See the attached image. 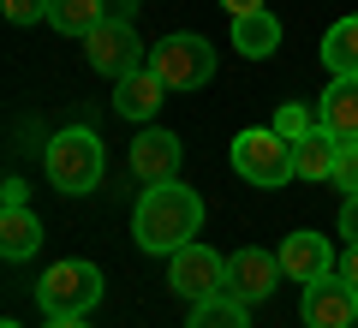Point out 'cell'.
<instances>
[{"label":"cell","instance_id":"3957f363","mask_svg":"<svg viewBox=\"0 0 358 328\" xmlns=\"http://www.w3.org/2000/svg\"><path fill=\"white\" fill-rule=\"evenodd\" d=\"M233 173L251 179V185H263V191H281L287 179H299V167H293V138H281L275 126L239 131V138H233Z\"/></svg>","mask_w":358,"mask_h":328},{"label":"cell","instance_id":"4fadbf2b","mask_svg":"<svg viewBox=\"0 0 358 328\" xmlns=\"http://www.w3.org/2000/svg\"><path fill=\"white\" fill-rule=\"evenodd\" d=\"M317 126L334 131L341 143H358V78H329L317 101Z\"/></svg>","mask_w":358,"mask_h":328},{"label":"cell","instance_id":"277c9868","mask_svg":"<svg viewBox=\"0 0 358 328\" xmlns=\"http://www.w3.org/2000/svg\"><path fill=\"white\" fill-rule=\"evenodd\" d=\"M36 304L48 316H90L96 304H102V269L84 263V257L54 263L48 275H42V287H36Z\"/></svg>","mask_w":358,"mask_h":328},{"label":"cell","instance_id":"4316f807","mask_svg":"<svg viewBox=\"0 0 358 328\" xmlns=\"http://www.w3.org/2000/svg\"><path fill=\"white\" fill-rule=\"evenodd\" d=\"M108 18H138V0H108Z\"/></svg>","mask_w":358,"mask_h":328},{"label":"cell","instance_id":"cb8c5ba5","mask_svg":"<svg viewBox=\"0 0 358 328\" xmlns=\"http://www.w3.org/2000/svg\"><path fill=\"white\" fill-rule=\"evenodd\" d=\"M334 275H346L358 287V245H346V251H341V269H334Z\"/></svg>","mask_w":358,"mask_h":328},{"label":"cell","instance_id":"ffe728a7","mask_svg":"<svg viewBox=\"0 0 358 328\" xmlns=\"http://www.w3.org/2000/svg\"><path fill=\"white\" fill-rule=\"evenodd\" d=\"M317 126V114H310V108H281V114H275V131H281V138H305V131Z\"/></svg>","mask_w":358,"mask_h":328},{"label":"cell","instance_id":"603a6c76","mask_svg":"<svg viewBox=\"0 0 358 328\" xmlns=\"http://www.w3.org/2000/svg\"><path fill=\"white\" fill-rule=\"evenodd\" d=\"M341 239H346V245H358V191L341 203Z\"/></svg>","mask_w":358,"mask_h":328},{"label":"cell","instance_id":"83f0119b","mask_svg":"<svg viewBox=\"0 0 358 328\" xmlns=\"http://www.w3.org/2000/svg\"><path fill=\"white\" fill-rule=\"evenodd\" d=\"M48 328H90L84 316H48Z\"/></svg>","mask_w":358,"mask_h":328},{"label":"cell","instance_id":"7c38bea8","mask_svg":"<svg viewBox=\"0 0 358 328\" xmlns=\"http://www.w3.org/2000/svg\"><path fill=\"white\" fill-rule=\"evenodd\" d=\"M162 101H167V84L155 66H131L126 78H114V114L120 120H155Z\"/></svg>","mask_w":358,"mask_h":328},{"label":"cell","instance_id":"5bb4252c","mask_svg":"<svg viewBox=\"0 0 358 328\" xmlns=\"http://www.w3.org/2000/svg\"><path fill=\"white\" fill-rule=\"evenodd\" d=\"M36 245H42V221H36V209H30V203H18V209L0 215V257H6V263L36 257Z\"/></svg>","mask_w":358,"mask_h":328},{"label":"cell","instance_id":"52a82bcc","mask_svg":"<svg viewBox=\"0 0 358 328\" xmlns=\"http://www.w3.org/2000/svg\"><path fill=\"white\" fill-rule=\"evenodd\" d=\"M84 60L102 78H126L138 60V18H102V24L84 36Z\"/></svg>","mask_w":358,"mask_h":328},{"label":"cell","instance_id":"ba28073f","mask_svg":"<svg viewBox=\"0 0 358 328\" xmlns=\"http://www.w3.org/2000/svg\"><path fill=\"white\" fill-rule=\"evenodd\" d=\"M299 316H305V328H352V316H358V287H352L346 275L310 280Z\"/></svg>","mask_w":358,"mask_h":328},{"label":"cell","instance_id":"d4e9b609","mask_svg":"<svg viewBox=\"0 0 358 328\" xmlns=\"http://www.w3.org/2000/svg\"><path fill=\"white\" fill-rule=\"evenodd\" d=\"M0 203H6V209H18V203H24V179H6V185H0Z\"/></svg>","mask_w":358,"mask_h":328},{"label":"cell","instance_id":"6da1fadb","mask_svg":"<svg viewBox=\"0 0 358 328\" xmlns=\"http://www.w3.org/2000/svg\"><path fill=\"white\" fill-rule=\"evenodd\" d=\"M197 227H203V197L179 179H162V185H143L138 209H131V239L150 257H173L179 245H192Z\"/></svg>","mask_w":358,"mask_h":328},{"label":"cell","instance_id":"30bf717a","mask_svg":"<svg viewBox=\"0 0 358 328\" xmlns=\"http://www.w3.org/2000/svg\"><path fill=\"white\" fill-rule=\"evenodd\" d=\"M275 275H281V257H275V251H257V245H245V251L227 257V299H239V304H263L268 292H275Z\"/></svg>","mask_w":358,"mask_h":328},{"label":"cell","instance_id":"44dd1931","mask_svg":"<svg viewBox=\"0 0 358 328\" xmlns=\"http://www.w3.org/2000/svg\"><path fill=\"white\" fill-rule=\"evenodd\" d=\"M334 185L352 197L358 191V143H341V162H334Z\"/></svg>","mask_w":358,"mask_h":328},{"label":"cell","instance_id":"d6986e66","mask_svg":"<svg viewBox=\"0 0 358 328\" xmlns=\"http://www.w3.org/2000/svg\"><path fill=\"white\" fill-rule=\"evenodd\" d=\"M185 328H251V304L227 299V292H215V299L192 304V322Z\"/></svg>","mask_w":358,"mask_h":328},{"label":"cell","instance_id":"484cf974","mask_svg":"<svg viewBox=\"0 0 358 328\" xmlns=\"http://www.w3.org/2000/svg\"><path fill=\"white\" fill-rule=\"evenodd\" d=\"M221 6H227L233 18H245V13H263V0H221Z\"/></svg>","mask_w":358,"mask_h":328},{"label":"cell","instance_id":"5b68a950","mask_svg":"<svg viewBox=\"0 0 358 328\" xmlns=\"http://www.w3.org/2000/svg\"><path fill=\"white\" fill-rule=\"evenodd\" d=\"M150 66L162 72L167 90H197L215 78V48H209V36H197V30H179V36H162L150 48Z\"/></svg>","mask_w":358,"mask_h":328},{"label":"cell","instance_id":"e0dca14e","mask_svg":"<svg viewBox=\"0 0 358 328\" xmlns=\"http://www.w3.org/2000/svg\"><path fill=\"white\" fill-rule=\"evenodd\" d=\"M102 18H108V0H48V24L60 30V36H78V42H84Z\"/></svg>","mask_w":358,"mask_h":328},{"label":"cell","instance_id":"8992f818","mask_svg":"<svg viewBox=\"0 0 358 328\" xmlns=\"http://www.w3.org/2000/svg\"><path fill=\"white\" fill-rule=\"evenodd\" d=\"M167 287L179 292L185 304H203V299H215V292H227V263H221L209 245H179L173 257H167Z\"/></svg>","mask_w":358,"mask_h":328},{"label":"cell","instance_id":"ac0fdd59","mask_svg":"<svg viewBox=\"0 0 358 328\" xmlns=\"http://www.w3.org/2000/svg\"><path fill=\"white\" fill-rule=\"evenodd\" d=\"M322 66H329L334 78H358V13L341 18V24H329V36H322Z\"/></svg>","mask_w":358,"mask_h":328},{"label":"cell","instance_id":"9a60e30c","mask_svg":"<svg viewBox=\"0 0 358 328\" xmlns=\"http://www.w3.org/2000/svg\"><path fill=\"white\" fill-rule=\"evenodd\" d=\"M334 162H341V138H334V131H322V126H310L305 138L293 143L299 179H334Z\"/></svg>","mask_w":358,"mask_h":328},{"label":"cell","instance_id":"f1b7e54d","mask_svg":"<svg viewBox=\"0 0 358 328\" xmlns=\"http://www.w3.org/2000/svg\"><path fill=\"white\" fill-rule=\"evenodd\" d=\"M0 328H24V322H0Z\"/></svg>","mask_w":358,"mask_h":328},{"label":"cell","instance_id":"2e32d148","mask_svg":"<svg viewBox=\"0 0 358 328\" xmlns=\"http://www.w3.org/2000/svg\"><path fill=\"white\" fill-rule=\"evenodd\" d=\"M233 48L245 54V60H263V54H275L281 48V18L268 13H245V18H233Z\"/></svg>","mask_w":358,"mask_h":328},{"label":"cell","instance_id":"8fae6325","mask_svg":"<svg viewBox=\"0 0 358 328\" xmlns=\"http://www.w3.org/2000/svg\"><path fill=\"white\" fill-rule=\"evenodd\" d=\"M275 257H281V275L299 280V287H310V280H322V275L341 269V257H334V245L322 239V233H287Z\"/></svg>","mask_w":358,"mask_h":328},{"label":"cell","instance_id":"9c48e42d","mask_svg":"<svg viewBox=\"0 0 358 328\" xmlns=\"http://www.w3.org/2000/svg\"><path fill=\"white\" fill-rule=\"evenodd\" d=\"M179 162H185V143H179V131H162V126H150V131H138L131 138V179L138 185H162V179H179Z\"/></svg>","mask_w":358,"mask_h":328},{"label":"cell","instance_id":"7a4b0ae2","mask_svg":"<svg viewBox=\"0 0 358 328\" xmlns=\"http://www.w3.org/2000/svg\"><path fill=\"white\" fill-rule=\"evenodd\" d=\"M108 173V155H102V138L90 126H66L48 138V179L54 191H66V197H84V191H96Z\"/></svg>","mask_w":358,"mask_h":328},{"label":"cell","instance_id":"7402d4cb","mask_svg":"<svg viewBox=\"0 0 358 328\" xmlns=\"http://www.w3.org/2000/svg\"><path fill=\"white\" fill-rule=\"evenodd\" d=\"M0 6H6L13 24H36V18H48V0H0Z\"/></svg>","mask_w":358,"mask_h":328}]
</instances>
